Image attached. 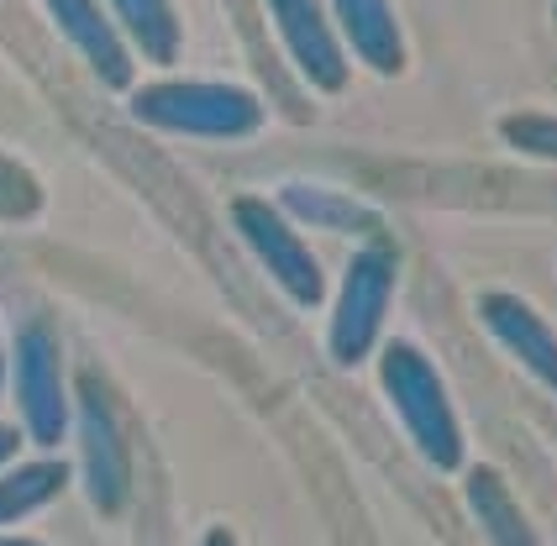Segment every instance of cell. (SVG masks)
Returning <instances> with one entry per match:
<instances>
[{"label":"cell","instance_id":"6da1fadb","mask_svg":"<svg viewBox=\"0 0 557 546\" xmlns=\"http://www.w3.org/2000/svg\"><path fill=\"white\" fill-rule=\"evenodd\" d=\"M379 389L389 399V410L400 415L405 436L416 442V452L432 462L436 473H458L463 462V425H458V410L447 399V384L436 363L410 347V342H389L379 352Z\"/></svg>","mask_w":557,"mask_h":546},{"label":"cell","instance_id":"7a4b0ae2","mask_svg":"<svg viewBox=\"0 0 557 546\" xmlns=\"http://www.w3.org/2000/svg\"><path fill=\"white\" fill-rule=\"evenodd\" d=\"M395 278H400V258L384 237H369L347 258L342 289L332 300V321H326V352L342 368H358L363 358H373V342L384 332V315L395 300Z\"/></svg>","mask_w":557,"mask_h":546},{"label":"cell","instance_id":"3957f363","mask_svg":"<svg viewBox=\"0 0 557 546\" xmlns=\"http://www.w3.org/2000/svg\"><path fill=\"white\" fill-rule=\"evenodd\" d=\"M232 226H237V237H243L248 252L258 258V269L269 273L295 305L310 310V305L326 300V273L315 263V252L306 247L300 226L278 211L274 200H258V195L232 200Z\"/></svg>","mask_w":557,"mask_h":546},{"label":"cell","instance_id":"277c9868","mask_svg":"<svg viewBox=\"0 0 557 546\" xmlns=\"http://www.w3.org/2000/svg\"><path fill=\"white\" fill-rule=\"evenodd\" d=\"M132 116L180 137H248L263 122L258 100L232 85H153L132 100Z\"/></svg>","mask_w":557,"mask_h":546},{"label":"cell","instance_id":"5b68a950","mask_svg":"<svg viewBox=\"0 0 557 546\" xmlns=\"http://www.w3.org/2000/svg\"><path fill=\"white\" fill-rule=\"evenodd\" d=\"M11 384H16V410H22V436L37 447H59L69 436L74 405L63 389V363L59 342L48 326H22L16 347H11Z\"/></svg>","mask_w":557,"mask_h":546},{"label":"cell","instance_id":"8992f818","mask_svg":"<svg viewBox=\"0 0 557 546\" xmlns=\"http://www.w3.org/2000/svg\"><path fill=\"white\" fill-rule=\"evenodd\" d=\"M69 425H79V479H85L90 505L100 516H116L132 494V457H126L122 421L95 379H79V405Z\"/></svg>","mask_w":557,"mask_h":546},{"label":"cell","instance_id":"52a82bcc","mask_svg":"<svg viewBox=\"0 0 557 546\" xmlns=\"http://www.w3.org/2000/svg\"><path fill=\"white\" fill-rule=\"evenodd\" d=\"M479 321H484V332L495 336L499 347L527 368L536 384H547L557 395V332L521 300V295L490 289V295L479 300Z\"/></svg>","mask_w":557,"mask_h":546},{"label":"cell","instance_id":"ba28073f","mask_svg":"<svg viewBox=\"0 0 557 546\" xmlns=\"http://www.w3.org/2000/svg\"><path fill=\"white\" fill-rule=\"evenodd\" d=\"M269 5H274L278 32H284L289 53L300 63V74L326 95L342 90V85H347V63H342L337 32L321 16V5H315V0H269Z\"/></svg>","mask_w":557,"mask_h":546},{"label":"cell","instance_id":"9c48e42d","mask_svg":"<svg viewBox=\"0 0 557 546\" xmlns=\"http://www.w3.org/2000/svg\"><path fill=\"white\" fill-rule=\"evenodd\" d=\"M278 211L289 215L295 226H315V232H337V237H379V215L342 195V189H321V184H284V195L274 200Z\"/></svg>","mask_w":557,"mask_h":546},{"label":"cell","instance_id":"30bf717a","mask_svg":"<svg viewBox=\"0 0 557 546\" xmlns=\"http://www.w3.org/2000/svg\"><path fill=\"white\" fill-rule=\"evenodd\" d=\"M48 5H53L59 27L69 32V42L90 59V69L111 85V90L132 85V59H126L122 37H116V27L100 16V5H95V0H48Z\"/></svg>","mask_w":557,"mask_h":546},{"label":"cell","instance_id":"8fae6325","mask_svg":"<svg viewBox=\"0 0 557 546\" xmlns=\"http://www.w3.org/2000/svg\"><path fill=\"white\" fill-rule=\"evenodd\" d=\"M332 5H337V22L347 32V42L358 48V59L373 63L379 74H400L405 42L389 0H332Z\"/></svg>","mask_w":557,"mask_h":546},{"label":"cell","instance_id":"7c38bea8","mask_svg":"<svg viewBox=\"0 0 557 546\" xmlns=\"http://www.w3.org/2000/svg\"><path fill=\"white\" fill-rule=\"evenodd\" d=\"M463 494H468V510H473V520L484 525L490 546H542V542H536V531H531V520L521 516L516 494L505 488V479H499L495 468H468Z\"/></svg>","mask_w":557,"mask_h":546},{"label":"cell","instance_id":"4fadbf2b","mask_svg":"<svg viewBox=\"0 0 557 546\" xmlns=\"http://www.w3.org/2000/svg\"><path fill=\"white\" fill-rule=\"evenodd\" d=\"M63 484H69V462H59V457H37V462L0 468V531L37 516L42 505H53L63 494Z\"/></svg>","mask_w":557,"mask_h":546},{"label":"cell","instance_id":"5bb4252c","mask_svg":"<svg viewBox=\"0 0 557 546\" xmlns=\"http://www.w3.org/2000/svg\"><path fill=\"white\" fill-rule=\"evenodd\" d=\"M111 5L122 11V22L132 27V37L148 48V59H158V63L174 59V48H180V27H174L169 0H111Z\"/></svg>","mask_w":557,"mask_h":546},{"label":"cell","instance_id":"9a60e30c","mask_svg":"<svg viewBox=\"0 0 557 546\" xmlns=\"http://www.w3.org/2000/svg\"><path fill=\"white\" fill-rule=\"evenodd\" d=\"M499 132H505V142H510L516 152L557 163V116H542V111H521V116H510V122L499 126Z\"/></svg>","mask_w":557,"mask_h":546},{"label":"cell","instance_id":"2e32d148","mask_svg":"<svg viewBox=\"0 0 557 546\" xmlns=\"http://www.w3.org/2000/svg\"><path fill=\"white\" fill-rule=\"evenodd\" d=\"M37 206H42V189H37L16 163H5V158H0V215H5V221H16V215H32Z\"/></svg>","mask_w":557,"mask_h":546},{"label":"cell","instance_id":"e0dca14e","mask_svg":"<svg viewBox=\"0 0 557 546\" xmlns=\"http://www.w3.org/2000/svg\"><path fill=\"white\" fill-rule=\"evenodd\" d=\"M22 452V425H0V468H11Z\"/></svg>","mask_w":557,"mask_h":546},{"label":"cell","instance_id":"ac0fdd59","mask_svg":"<svg viewBox=\"0 0 557 546\" xmlns=\"http://www.w3.org/2000/svg\"><path fill=\"white\" fill-rule=\"evenodd\" d=\"M200 546H237V542H232V531H221V525H216V531H206V542H200Z\"/></svg>","mask_w":557,"mask_h":546},{"label":"cell","instance_id":"d6986e66","mask_svg":"<svg viewBox=\"0 0 557 546\" xmlns=\"http://www.w3.org/2000/svg\"><path fill=\"white\" fill-rule=\"evenodd\" d=\"M0 546H42V542H27V536H5V531H0Z\"/></svg>","mask_w":557,"mask_h":546},{"label":"cell","instance_id":"ffe728a7","mask_svg":"<svg viewBox=\"0 0 557 546\" xmlns=\"http://www.w3.org/2000/svg\"><path fill=\"white\" fill-rule=\"evenodd\" d=\"M0 389H5V352H0Z\"/></svg>","mask_w":557,"mask_h":546}]
</instances>
